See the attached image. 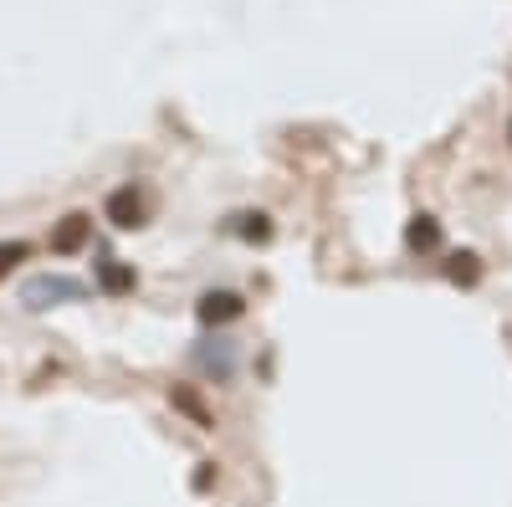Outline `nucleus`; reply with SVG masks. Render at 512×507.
<instances>
[{"instance_id":"obj_1","label":"nucleus","mask_w":512,"mask_h":507,"mask_svg":"<svg viewBox=\"0 0 512 507\" xmlns=\"http://www.w3.org/2000/svg\"><path fill=\"white\" fill-rule=\"evenodd\" d=\"M190 364L210 379V385H226V379H236V369H241V344L226 338V333H210L190 349Z\"/></svg>"},{"instance_id":"obj_2","label":"nucleus","mask_w":512,"mask_h":507,"mask_svg":"<svg viewBox=\"0 0 512 507\" xmlns=\"http://www.w3.org/2000/svg\"><path fill=\"white\" fill-rule=\"evenodd\" d=\"M88 298V287H82L77 277H62V272H41L21 287V308L31 313H47V308H62V303H82Z\"/></svg>"},{"instance_id":"obj_3","label":"nucleus","mask_w":512,"mask_h":507,"mask_svg":"<svg viewBox=\"0 0 512 507\" xmlns=\"http://www.w3.org/2000/svg\"><path fill=\"white\" fill-rule=\"evenodd\" d=\"M246 313V303H241V292H200V303H195V318L205 323V328H221V323H236Z\"/></svg>"},{"instance_id":"obj_4","label":"nucleus","mask_w":512,"mask_h":507,"mask_svg":"<svg viewBox=\"0 0 512 507\" xmlns=\"http://www.w3.org/2000/svg\"><path fill=\"white\" fill-rule=\"evenodd\" d=\"M144 216H149V200H144L134 185H123V190H113V195H108V221H113L118 231L144 226Z\"/></svg>"},{"instance_id":"obj_5","label":"nucleus","mask_w":512,"mask_h":507,"mask_svg":"<svg viewBox=\"0 0 512 507\" xmlns=\"http://www.w3.org/2000/svg\"><path fill=\"white\" fill-rule=\"evenodd\" d=\"M405 246H410V251H436V246H441V221H436V216H425V210H420V216H410V226H405Z\"/></svg>"},{"instance_id":"obj_6","label":"nucleus","mask_w":512,"mask_h":507,"mask_svg":"<svg viewBox=\"0 0 512 507\" xmlns=\"http://www.w3.org/2000/svg\"><path fill=\"white\" fill-rule=\"evenodd\" d=\"M98 287L108 292V298H123V292H134L139 287V277H134V267H123V262H98Z\"/></svg>"},{"instance_id":"obj_7","label":"nucleus","mask_w":512,"mask_h":507,"mask_svg":"<svg viewBox=\"0 0 512 507\" xmlns=\"http://www.w3.org/2000/svg\"><path fill=\"white\" fill-rule=\"evenodd\" d=\"M88 231H93L88 216H67V221L52 231V251H62V257H67V251H77L82 241H88Z\"/></svg>"},{"instance_id":"obj_8","label":"nucleus","mask_w":512,"mask_h":507,"mask_svg":"<svg viewBox=\"0 0 512 507\" xmlns=\"http://www.w3.org/2000/svg\"><path fill=\"white\" fill-rule=\"evenodd\" d=\"M169 400H175V410H185L200 431H216V415H210V410H205V405H200L190 390H169Z\"/></svg>"},{"instance_id":"obj_9","label":"nucleus","mask_w":512,"mask_h":507,"mask_svg":"<svg viewBox=\"0 0 512 507\" xmlns=\"http://www.w3.org/2000/svg\"><path fill=\"white\" fill-rule=\"evenodd\" d=\"M241 241H267L272 236V221L262 216V210H246V216H236V226H231Z\"/></svg>"},{"instance_id":"obj_10","label":"nucleus","mask_w":512,"mask_h":507,"mask_svg":"<svg viewBox=\"0 0 512 507\" xmlns=\"http://www.w3.org/2000/svg\"><path fill=\"white\" fill-rule=\"evenodd\" d=\"M446 277H451V282H461V287H472V282L482 277V267H477L472 251H456V257L446 262Z\"/></svg>"},{"instance_id":"obj_11","label":"nucleus","mask_w":512,"mask_h":507,"mask_svg":"<svg viewBox=\"0 0 512 507\" xmlns=\"http://www.w3.org/2000/svg\"><path fill=\"white\" fill-rule=\"evenodd\" d=\"M16 262H26V241H11V246H0V277H6Z\"/></svg>"},{"instance_id":"obj_12","label":"nucleus","mask_w":512,"mask_h":507,"mask_svg":"<svg viewBox=\"0 0 512 507\" xmlns=\"http://www.w3.org/2000/svg\"><path fill=\"white\" fill-rule=\"evenodd\" d=\"M210 482H216V461H200V472H195V492H205Z\"/></svg>"}]
</instances>
